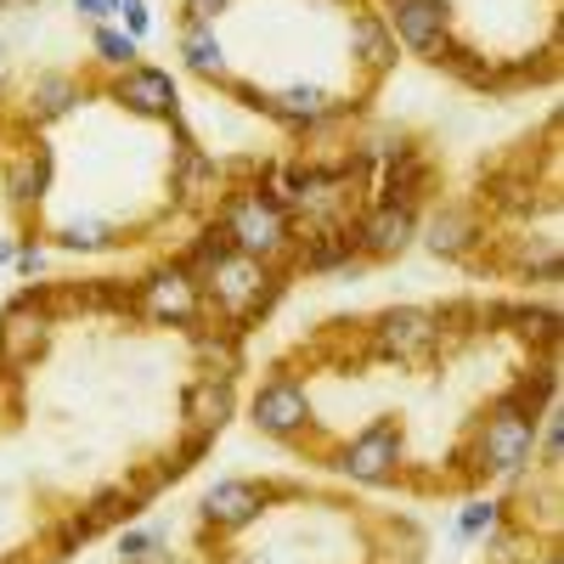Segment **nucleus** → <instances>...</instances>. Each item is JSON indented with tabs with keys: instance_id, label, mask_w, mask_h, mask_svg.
I'll return each mask as SVG.
<instances>
[{
	"instance_id": "1",
	"label": "nucleus",
	"mask_w": 564,
	"mask_h": 564,
	"mask_svg": "<svg viewBox=\"0 0 564 564\" xmlns=\"http://www.w3.org/2000/svg\"><path fill=\"white\" fill-rule=\"evenodd\" d=\"M226 238H231V254H249V260H282L294 243V220L282 209L265 186H243V193H231L220 220H215Z\"/></svg>"
},
{
	"instance_id": "2",
	"label": "nucleus",
	"mask_w": 564,
	"mask_h": 564,
	"mask_svg": "<svg viewBox=\"0 0 564 564\" xmlns=\"http://www.w3.org/2000/svg\"><path fill=\"white\" fill-rule=\"evenodd\" d=\"M536 412H542V406L531 401L525 384L508 390V395H497L486 430H480V446H475V457H480L486 475H520V468L536 457V430H542Z\"/></svg>"
},
{
	"instance_id": "3",
	"label": "nucleus",
	"mask_w": 564,
	"mask_h": 564,
	"mask_svg": "<svg viewBox=\"0 0 564 564\" xmlns=\"http://www.w3.org/2000/svg\"><path fill=\"white\" fill-rule=\"evenodd\" d=\"M209 289V300H215V311L231 322V327H243V322H254L276 294H282V276L265 265V260H249V254H231L226 265H215V276L204 282Z\"/></svg>"
},
{
	"instance_id": "4",
	"label": "nucleus",
	"mask_w": 564,
	"mask_h": 564,
	"mask_svg": "<svg viewBox=\"0 0 564 564\" xmlns=\"http://www.w3.org/2000/svg\"><path fill=\"white\" fill-rule=\"evenodd\" d=\"M390 7V34L395 45H406V52L441 63L452 52V0H384Z\"/></svg>"
},
{
	"instance_id": "5",
	"label": "nucleus",
	"mask_w": 564,
	"mask_h": 564,
	"mask_svg": "<svg viewBox=\"0 0 564 564\" xmlns=\"http://www.w3.org/2000/svg\"><path fill=\"white\" fill-rule=\"evenodd\" d=\"M135 311L148 322H170V327H193L204 316V289L181 265H164L153 276L135 282Z\"/></svg>"
},
{
	"instance_id": "6",
	"label": "nucleus",
	"mask_w": 564,
	"mask_h": 564,
	"mask_svg": "<svg viewBox=\"0 0 564 564\" xmlns=\"http://www.w3.org/2000/svg\"><path fill=\"white\" fill-rule=\"evenodd\" d=\"M441 350V311H423V305H395L379 316V356L390 361H430Z\"/></svg>"
},
{
	"instance_id": "7",
	"label": "nucleus",
	"mask_w": 564,
	"mask_h": 564,
	"mask_svg": "<svg viewBox=\"0 0 564 564\" xmlns=\"http://www.w3.org/2000/svg\"><path fill=\"white\" fill-rule=\"evenodd\" d=\"M249 417H254V430L260 435H276V441H294L311 430V390L294 384V379H271L254 390L249 401Z\"/></svg>"
},
{
	"instance_id": "8",
	"label": "nucleus",
	"mask_w": 564,
	"mask_h": 564,
	"mask_svg": "<svg viewBox=\"0 0 564 564\" xmlns=\"http://www.w3.org/2000/svg\"><path fill=\"white\" fill-rule=\"evenodd\" d=\"M395 468H401V423H372L367 435H356L345 452H339V475L361 480V486H384L395 480Z\"/></svg>"
},
{
	"instance_id": "9",
	"label": "nucleus",
	"mask_w": 564,
	"mask_h": 564,
	"mask_svg": "<svg viewBox=\"0 0 564 564\" xmlns=\"http://www.w3.org/2000/svg\"><path fill=\"white\" fill-rule=\"evenodd\" d=\"M412 238H417V209H401V204H372L350 231L361 260H395Z\"/></svg>"
},
{
	"instance_id": "10",
	"label": "nucleus",
	"mask_w": 564,
	"mask_h": 564,
	"mask_svg": "<svg viewBox=\"0 0 564 564\" xmlns=\"http://www.w3.org/2000/svg\"><path fill=\"white\" fill-rule=\"evenodd\" d=\"M265 502H271V491L254 486V480H215L204 491L198 513H204V525H215V531H243V525H254L265 513Z\"/></svg>"
},
{
	"instance_id": "11",
	"label": "nucleus",
	"mask_w": 564,
	"mask_h": 564,
	"mask_svg": "<svg viewBox=\"0 0 564 564\" xmlns=\"http://www.w3.org/2000/svg\"><path fill=\"white\" fill-rule=\"evenodd\" d=\"M45 339H52V311H45L40 300H18L7 316H0V361L7 367H23L45 350Z\"/></svg>"
},
{
	"instance_id": "12",
	"label": "nucleus",
	"mask_w": 564,
	"mask_h": 564,
	"mask_svg": "<svg viewBox=\"0 0 564 564\" xmlns=\"http://www.w3.org/2000/svg\"><path fill=\"white\" fill-rule=\"evenodd\" d=\"M113 97L130 108V113H141V119H175L181 113V97H175V79L164 74V68H124L119 74V85H113Z\"/></svg>"
},
{
	"instance_id": "13",
	"label": "nucleus",
	"mask_w": 564,
	"mask_h": 564,
	"mask_svg": "<svg viewBox=\"0 0 564 564\" xmlns=\"http://www.w3.org/2000/svg\"><path fill=\"white\" fill-rule=\"evenodd\" d=\"M265 113L289 119V124H322V119H339L345 102H334L322 85H282L265 97Z\"/></svg>"
},
{
	"instance_id": "14",
	"label": "nucleus",
	"mask_w": 564,
	"mask_h": 564,
	"mask_svg": "<svg viewBox=\"0 0 564 564\" xmlns=\"http://www.w3.org/2000/svg\"><path fill=\"white\" fill-rule=\"evenodd\" d=\"M423 186H430V159H423V153H412V148H401V153L390 159L384 181H379V204H401V209H417Z\"/></svg>"
},
{
	"instance_id": "15",
	"label": "nucleus",
	"mask_w": 564,
	"mask_h": 564,
	"mask_svg": "<svg viewBox=\"0 0 564 564\" xmlns=\"http://www.w3.org/2000/svg\"><path fill=\"white\" fill-rule=\"evenodd\" d=\"M475 238H480V220H475V209H441L430 226H423V249L441 254V260L468 254V249H475Z\"/></svg>"
},
{
	"instance_id": "16",
	"label": "nucleus",
	"mask_w": 564,
	"mask_h": 564,
	"mask_svg": "<svg viewBox=\"0 0 564 564\" xmlns=\"http://www.w3.org/2000/svg\"><path fill=\"white\" fill-rule=\"evenodd\" d=\"M350 57H356L361 68H372V74L395 68V34H390V23H384L379 12L350 18Z\"/></svg>"
},
{
	"instance_id": "17",
	"label": "nucleus",
	"mask_w": 564,
	"mask_h": 564,
	"mask_svg": "<svg viewBox=\"0 0 564 564\" xmlns=\"http://www.w3.org/2000/svg\"><path fill=\"white\" fill-rule=\"evenodd\" d=\"M231 417V379H198L186 390V423H193L198 435H220V423Z\"/></svg>"
},
{
	"instance_id": "18",
	"label": "nucleus",
	"mask_w": 564,
	"mask_h": 564,
	"mask_svg": "<svg viewBox=\"0 0 564 564\" xmlns=\"http://www.w3.org/2000/svg\"><path fill=\"white\" fill-rule=\"evenodd\" d=\"M45 186H52V148H29V153H18L12 170H7V198H12L18 209H29V204L45 198Z\"/></svg>"
},
{
	"instance_id": "19",
	"label": "nucleus",
	"mask_w": 564,
	"mask_h": 564,
	"mask_svg": "<svg viewBox=\"0 0 564 564\" xmlns=\"http://www.w3.org/2000/svg\"><path fill=\"white\" fill-rule=\"evenodd\" d=\"M181 57H186V68H193V74L226 85V45H220L215 23H181Z\"/></svg>"
},
{
	"instance_id": "20",
	"label": "nucleus",
	"mask_w": 564,
	"mask_h": 564,
	"mask_svg": "<svg viewBox=\"0 0 564 564\" xmlns=\"http://www.w3.org/2000/svg\"><path fill=\"white\" fill-rule=\"evenodd\" d=\"M226 260H231V238H226L220 226H204V231H198V243L186 249V254H181L175 265H181L186 276H193L198 289H204V282L215 276V265H226Z\"/></svg>"
},
{
	"instance_id": "21",
	"label": "nucleus",
	"mask_w": 564,
	"mask_h": 564,
	"mask_svg": "<svg viewBox=\"0 0 564 564\" xmlns=\"http://www.w3.org/2000/svg\"><path fill=\"white\" fill-rule=\"evenodd\" d=\"M74 102H79V85H74L68 74H40V79L29 85V113H34V119H63Z\"/></svg>"
},
{
	"instance_id": "22",
	"label": "nucleus",
	"mask_w": 564,
	"mask_h": 564,
	"mask_svg": "<svg viewBox=\"0 0 564 564\" xmlns=\"http://www.w3.org/2000/svg\"><path fill=\"white\" fill-rule=\"evenodd\" d=\"M90 52H97V63H108V68H135V57H141V45L124 34V29H113V23H97V34H90Z\"/></svg>"
},
{
	"instance_id": "23",
	"label": "nucleus",
	"mask_w": 564,
	"mask_h": 564,
	"mask_svg": "<svg viewBox=\"0 0 564 564\" xmlns=\"http://www.w3.org/2000/svg\"><path fill=\"white\" fill-rule=\"evenodd\" d=\"M164 547H170V536L159 525H135L119 536V564H164Z\"/></svg>"
},
{
	"instance_id": "24",
	"label": "nucleus",
	"mask_w": 564,
	"mask_h": 564,
	"mask_svg": "<svg viewBox=\"0 0 564 564\" xmlns=\"http://www.w3.org/2000/svg\"><path fill=\"white\" fill-rule=\"evenodd\" d=\"M113 238H119V231H113L108 220H63V226H57V243H63V249H74V254L108 249Z\"/></svg>"
},
{
	"instance_id": "25",
	"label": "nucleus",
	"mask_w": 564,
	"mask_h": 564,
	"mask_svg": "<svg viewBox=\"0 0 564 564\" xmlns=\"http://www.w3.org/2000/svg\"><path fill=\"white\" fill-rule=\"evenodd\" d=\"M497 520H502V502H491V497L468 502V508L457 513V542H480V536H491Z\"/></svg>"
},
{
	"instance_id": "26",
	"label": "nucleus",
	"mask_w": 564,
	"mask_h": 564,
	"mask_svg": "<svg viewBox=\"0 0 564 564\" xmlns=\"http://www.w3.org/2000/svg\"><path fill=\"white\" fill-rule=\"evenodd\" d=\"M119 18H124V34L141 45L153 34V12H148V0H119Z\"/></svg>"
},
{
	"instance_id": "27",
	"label": "nucleus",
	"mask_w": 564,
	"mask_h": 564,
	"mask_svg": "<svg viewBox=\"0 0 564 564\" xmlns=\"http://www.w3.org/2000/svg\"><path fill=\"white\" fill-rule=\"evenodd\" d=\"M186 23H215L220 12H231V0H186Z\"/></svg>"
},
{
	"instance_id": "28",
	"label": "nucleus",
	"mask_w": 564,
	"mask_h": 564,
	"mask_svg": "<svg viewBox=\"0 0 564 564\" xmlns=\"http://www.w3.org/2000/svg\"><path fill=\"white\" fill-rule=\"evenodd\" d=\"M74 12L85 23H108V18H119V0H74Z\"/></svg>"
},
{
	"instance_id": "29",
	"label": "nucleus",
	"mask_w": 564,
	"mask_h": 564,
	"mask_svg": "<svg viewBox=\"0 0 564 564\" xmlns=\"http://www.w3.org/2000/svg\"><path fill=\"white\" fill-rule=\"evenodd\" d=\"M12 260H18V271H23V276H40V271H45V249H40V243H23Z\"/></svg>"
},
{
	"instance_id": "30",
	"label": "nucleus",
	"mask_w": 564,
	"mask_h": 564,
	"mask_svg": "<svg viewBox=\"0 0 564 564\" xmlns=\"http://www.w3.org/2000/svg\"><path fill=\"white\" fill-rule=\"evenodd\" d=\"M12 254H18V249H12V243H7V238H0V265H7V260H12Z\"/></svg>"
},
{
	"instance_id": "31",
	"label": "nucleus",
	"mask_w": 564,
	"mask_h": 564,
	"mask_svg": "<svg viewBox=\"0 0 564 564\" xmlns=\"http://www.w3.org/2000/svg\"><path fill=\"white\" fill-rule=\"evenodd\" d=\"M0 7H34V0H0Z\"/></svg>"
},
{
	"instance_id": "32",
	"label": "nucleus",
	"mask_w": 564,
	"mask_h": 564,
	"mask_svg": "<svg viewBox=\"0 0 564 564\" xmlns=\"http://www.w3.org/2000/svg\"><path fill=\"white\" fill-rule=\"evenodd\" d=\"M542 564H558V553H547V558H542Z\"/></svg>"
}]
</instances>
